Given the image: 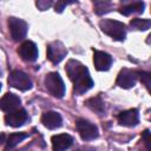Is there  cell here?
I'll return each instance as SVG.
<instances>
[{
  "instance_id": "cell-1",
  "label": "cell",
  "mask_w": 151,
  "mask_h": 151,
  "mask_svg": "<svg viewBox=\"0 0 151 151\" xmlns=\"http://www.w3.org/2000/svg\"><path fill=\"white\" fill-rule=\"evenodd\" d=\"M66 73L68 78L73 83V92L77 96H80L87 92L94 85L90 72L85 65H83L79 60L70 59L66 64Z\"/></svg>"
},
{
  "instance_id": "cell-2",
  "label": "cell",
  "mask_w": 151,
  "mask_h": 151,
  "mask_svg": "<svg viewBox=\"0 0 151 151\" xmlns=\"http://www.w3.org/2000/svg\"><path fill=\"white\" fill-rule=\"evenodd\" d=\"M100 29L114 40L123 41L126 38V26L113 19H104L99 22Z\"/></svg>"
},
{
  "instance_id": "cell-3",
  "label": "cell",
  "mask_w": 151,
  "mask_h": 151,
  "mask_svg": "<svg viewBox=\"0 0 151 151\" xmlns=\"http://www.w3.org/2000/svg\"><path fill=\"white\" fill-rule=\"evenodd\" d=\"M45 87L55 98H63L65 94V84L58 72H51L45 77Z\"/></svg>"
},
{
  "instance_id": "cell-4",
  "label": "cell",
  "mask_w": 151,
  "mask_h": 151,
  "mask_svg": "<svg viewBox=\"0 0 151 151\" xmlns=\"http://www.w3.org/2000/svg\"><path fill=\"white\" fill-rule=\"evenodd\" d=\"M8 84H9V86L18 88L20 91L31 90L33 86L31 78L25 72L19 71V70H14L11 72L9 77H8Z\"/></svg>"
},
{
  "instance_id": "cell-5",
  "label": "cell",
  "mask_w": 151,
  "mask_h": 151,
  "mask_svg": "<svg viewBox=\"0 0 151 151\" xmlns=\"http://www.w3.org/2000/svg\"><path fill=\"white\" fill-rule=\"evenodd\" d=\"M8 26H9L11 37L14 41H21L26 37L28 25L25 20L15 18V17H11L8 19Z\"/></svg>"
},
{
  "instance_id": "cell-6",
  "label": "cell",
  "mask_w": 151,
  "mask_h": 151,
  "mask_svg": "<svg viewBox=\"0 0 151 151\" xmlns=\"http://www.w3.org/2000/svg\"><path fill=\"white\" fill-rule=\"evenodd\" d=\"M76 127L83 140H92L99 134L98 127L86 119H78L76 123Z\"/></svg>"
},
{
  "instance_id": "cell-7",
  "label": "cell",
  "mask_w": 151,
  "mask_h": 151,
  "mask_svg": "<svg viewBox=\"0 0 151 151\" xmlns=\"http://www.w3.org/2000/svg\"><path fill=\"white\" fill-rule=\"evenodd\" d=\"M66 54H67V50L61 41L55 40L47 45V58L51 63L53 64L60 63L66 57Z\"/></svg>"
},
{
  "instance_id": "cell-8",
  "label": "cell",
  "mask_w": 151,
  "mask_h": 151,
  "mask_svg": "<svg viewBox=\"0 0 151 151\" xmlns=\"http://www.w3.org/2000/svg\"><path fill=\"white\" fill-rule=\"evenodd\" d=\"M27 119H28V114L25 109L14 110L12 112L6 113V116H5L6 125L12 126V127H19V126L24 125L27 122Z\"/></svg>"
},
{
  "instance_id": "cell-9",
  "label": "cell",
  "mask_w": 151,
  "mask_h": 151,
  "mask_svg": "<svg viewBox=\"0 0 151 151\" xmlns=\"http://www.w3.org/2000/svg\"><path fill=\"white\" fill-rule=\"evenodd\" d=\"M18 53L21 57L22 60L32 63V61H35L37 58H38V47L33 41L27 40V41H24L20 45V47L18 50Z\"/></svg>"
},
{
  "instance_id": "cell-10",
  "label": "cell",
  "mask_w": 151,
  "mask_h": 151,
  "mask_svg": "<svg viewBox=\"0 0 151 151\" xmlns=\"http://www.w3.org/2000/svg\"><path fill=\"white\" fill-rule=\"evenodd\" d=\"M137 81V76L136 71H131L129 68H123L117 76V85L123 88H131L136 85Z\"/></svg>"
},
{
  "instance_id": "cell-11",
  "label": "cell",
  "mask_w": 151,
  "mask_h": 151,
  "mask_svg": "<svg viewBox=\"0 0 151 151\" xmlns=\"http://www.w3.org/2000/svg\"><path fill=\"white\" fill-rule=\"evenodd\" d=\"M118 123L123 126H127V127H132L136 126L139 123V113L137 109H130L126 111L120 112L117 116Z\"/></svg>"
},
{
  "instance_id": "cell-12",
  "label": "cell",
  "mask_w": 151,
  "mask_h": 151,
  "mask_svg": "<svg viewBox=\"0 0 151 151\" xmlns=\"http://www.w3.org/2000/svg\"><path fill=\"white\" fill-rule=\"evenodd\" d=\"M53 151H66L73 144V138L67 133L54 134L51 138Z\"/></svg>"
},
{
  "instance_id": "cell-13",
  "label": "cell",
  "mask_w": 151,
  "mask_h": 151,
  "mask_svg": "<svg viewBox=\"0 0 151 151\" xmlns=\"http://www.w3.org/2000/svg\"><path fill=\"white\" fill-rule=\"evenodd\" d=\"M20 104L21 100L18 96H15L14 93L7 92L1 99H0V109L5 112H12L14 110L20 109Z\"/></svg>"
},
{
  "instance_id": "cell-14",
  "label": "cell",
  "mask_w": 151,
  "mask_h": 151,
  "mask_svg": "<svg viewBox=\"0 0 151 151\" xmlns=\"http://www.w3.org/2000/svg\"><path fill=\"white\" fill-rule=\"evenodd\" d=\"M41 123L45 127H47L50 130H54V129H58L61 126L63 118H61L60 113H58L55 111H46L41 116Z\"/></svg>"
},
{
  "instance_id": "cell-15",
  "label": "cell",
  "mask_w": 151,
  "mask_h": 151,
  "mask_svg": "<svg viewBox=\"0 0 151 151\" xmlns=\"http://www.w3.org/2000/svg\"><path fill=\"white\" fill-rule=\"evenodd\" d=\"M93 63L98 71H107L112 65V57L103 51L93 52Z\"/></svg>"
},
{
  "instance_id": "cell-16",
  "label": "cell",
  "mask_w": 151,
  "mask_h": 151,
  "mask_svg": "<svg viewBox=\"0 0 151 151\" xmlns=\"http://www.w3.org/2000/svg\"><path fill=\"white\" fill-rule=\"evenodd\" d=\"M144 7H145V4L143 1H137V2L129 4L126 6H123L119 9V12L124 15H130L132 13H143Z\"/></svg>"
},
{
  "instance_id": "cell-17",
  "label": "cell",
  "mask_w": 151,
  "mask_h": 151,
  "mask_svg": "<svg viewBox=\"0 0 151 151\" xmlns=\"http://www.w3.org/2000/svg\"><path fill=\"white\" fill-rule=\"evenodd\" d=\"M28 137V133H25V132H15V133H11L8 137H7V140H6V151L8 149H13L19 143H21L24 139H26Z\"/></svg>"
},
{
  "instance_id": "cell-18",
  "label": "cell",
  "mask_w": 151,
  "mask_h": 151,
  "mask_svg": "<svg viewBox=\"0 0 151 151\" xmlns=\"http://www.w3.org/2000/svg\"><path fill=\"white\" fill-rule=\"evenodd\" d=\"M86 106L90 107L92 111L101 114L104 111H105V105H104V101L101 100L100 96H97V97H92L90 98L88 100H86Z\"/></svg>"
},
{
  "instance_id": "cell-19",
  "label": "cell",
  "mask_w": 151,
  "mask_h": 151,
  "mask_svg": "<svg viewBox=\"0 0 151 151\" xmlns=\"http://www.w3.org/2000/svg\"><path fill=\"white\" fill-rule=\"evenodd\" d=\"M130 26H131V28H133L136 31H146L151 26V20L136 18V19H132L130 21Z\"/></svg>"
},
{
  "instance_id": "cell-20",
  "label": "cell",
  "mask_w": 151,
  "mask_h": 151,
  "mask_svg": "<svg viewBox=\"0 0 151 151\" xmlns=\"http://www.w3.org/2000/svg\"><path fill=\"white\" fill-rule=\"evenodd\" d=\"M112 8V4L109 1H94V11L98 15H103L110 12Z\"/></svg>"
},
{
  "instance_id": "cell-21",
  "label": "cell",
  "mask_w": 151,
  "mask_h": 151,
  "mask_svg": "<svg viewBox=\"0 0 151 151\" xmlns=\"http://www.w3.org/2000/svg\"><path fill=\"white\" fill-rule=\"evenodd\" d=\"M136 76L139 77V79L145 84L146 88L150 90V79H151V74L149 72L145 71H136Z\"/></svg>"
},
{
  "instance_id": "cell-22",
  "label": "cell",
  "mask_w": 151,
  "mask_h": 151,
  "mask_svg": "<svg viewBox=\"0 0 151 151\" xmlns=\"http://www.w3.org/2000/svg\"><path fill=\"white\" fill-rule=\"evenodd\" d=\"M35 5H37V7H38L40 11H45V9H47L48 7H51L52 1H51V0H48V1H46V0H39V1L35 2Z\"/></svg>"
},
{
  "instance_id": "cell-23",
  "label": "cell",
  "mask_w": 151,
  "mask_h": 151,
  "mask_svg": "<svg viewBox=\"0 0 151 151\" xmlns=\"http://www.w3.org/2000/svg\"><path fill=\"white\" fill-rule=\"evenodd\" d=\"M68 4H72V1H58L55 4V12H63L65 6H67Z\"/></svg>"
},
{
  "instance_id": "cell-24",
  "label": "cell",
  "mask_w": 151,
  "mask_h": 151,
  "mask_svg": "<svg viewBox=\"0 0 151 151\" xmlns=\"http://www.w3.org/2000/svg\"><path fill=\"white\" fill-rule=\"evenodd\" d=\"M150 133H149V130H145L144 131V134H143V139H144V143L146 145V149L150 150Z\"/></svg>"
},
{
  "instance_id": "cell-25",
  "label": "cell",
  "mask_w": 151,
  "mask_h": 151,
  "mask_svg": "<svg viewBox=\"0 0 151 151\" xmlns=\"http://www.w3.org/2000/svg\"><path fill=\"white\" fill-rule=\"evenodd\" d=\"M4 140H5V134H4V133H0V144H1Z\"/></svg>"
},
{
  "instance_id": "cell-26",
  "label": "cell",
  "mask_w": 151,
  "mask_h": 151,
  "mask_svg": "<svg viewBox=\"0 0 151 151\" xmlns=\"http://www.w3.org/2000/svg\"><path fill=\"white\" fill-rule=\"evenodd\" d=\"M0 90H1V84H0Z\"/></svg>"
}]
</instances>
